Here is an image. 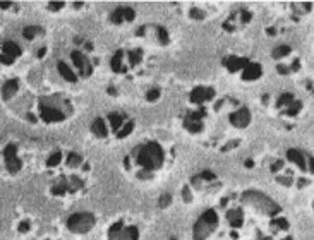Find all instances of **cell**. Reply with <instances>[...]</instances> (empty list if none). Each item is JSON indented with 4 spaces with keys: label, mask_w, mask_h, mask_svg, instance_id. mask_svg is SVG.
<instances>
[{
    "label": "cell",
    "mask_w": 314,
    "mask_h": 240,
    "mask_svg": "<svg viewBox=\"0 0 314 240\" xmlns=\"http://www.w3.org/2000/svg\"><path fill=\"white\" fill-rule=\"evenodd\" d=\"M67 189H69V183H65V178H62V180H59L54 187H51V194H54V196H62V194L67 192Z\"/></svg>",
    "instance_id": "ffe728a7"
},
{
    "label": "cell",
    "mask_w": 314,
    "mask_h": 240,
    "mask_svg": "<svg viewBox=\"0 0 314 240\" xmlns=\"http://www.w3.org/2000/svg\"><path fill=\"white\" fill-rule=\"evenodd\" d=\"M241 17H242V21H244V22H249V21H251V14H249V12H246V11H244V12L241 14Z\"/></svg>",
    "instance_id": "c3c4849f"
},
{
    "label": "cell",
    "mask_w": 314,
    "mask_h": 240,
    "mask_svg": "<svg viewBox=\"0 0 314 240\" xmlns=\"http://www.w3.org/2000/svg\"><path fill=\"white\" fill-rule=\"evenodd\" d=\"M246 167H247V168H252V167H254V162H252V159H247V162H246Z\"/></svg>",
    "instance_id": "db71d44e"
},
{
    "label": "cell",
    "mask_w": 314,
    "mask_h": 240,
    "mask_svg": "<svg viewBox=\"0 0 314 240\" xmlns=\"http://www.w3.org/2000/svg\"><path fill=\"white\" fill-rule=\"evenodd\" d=\"M158 98H160V89H158V88L149 89L148 95H146V100H148V101H156Z\"/></svg>",
    "instance_id": "e575fe53"
},
{
    "label": "cell",
    "mask_w": 314,
    "mask_h": 240,
    "mask_svg": "<svg viewBox=\"0 0 314 240\" xmlns=\"http://www.w3.org/2000/svg\"><path fill=\"white\" fill-rule=\"evenodd\" d=\"M134 130V122H127V124H125L124 127H120L119 130H117V138L119 139H124V138H127V136L133 132Z\"/></svg>",
    "instance_id": "44dd1931"
},
{
    "label": "cell",
    "mask_w": 314,
    "mask_h": 240,
    "mask_svg": "<svg viewBox=\"0 0 314 240\" xmlns=\"http://www.w3.org/2000/svg\"><path fill=\"white\" fill-rule=\"evenodd\" d=\"M83 163V156H79L77 153H71L67 156V165L71 168H76V167H79V165Z\"/></svg>",
    "instance_id": "484cf974"
},
{
    "label": "cell",
    "mask_w": 314,
    "mask_h": 240,
    "mask_svg": "<svg viewBox=\"0 0 314 240\" xmlns=\"http://www.w3.org/2000/svg\"><path fill=\"white\" fill-rule=\"evenodd\" d=\"M17 91H19V81H17V79H11V81H7L6 84H4L2 98L4 100H11V98L16 96Z\"/></svg>",
    "instance_id": "7c38bea8"
},
{
    "label": "cell",
    "mask_w": 314,
    "mask_h": 240,
    "mask_svg": "<svg viewBox=\"0 0 314 240\" xmlns=\"http://www.w3.org/2000/svg\"><path fill=\"white\" fill-rule=\"evenodd\" d=\"M276 180H278L280 183H283V185H290V183H292V180H290L289 177H278Z\"/></svg>",
    "instance_id": "f6af8a7d"
},
{
    "label": "cell",
    "mask_w": 314,
    "mask_h": 240,
    "mask_svg": "<svg viewBox=\"0 0 314 240\" xmlns=\"http://www.w3.org/2000/svg\"><path fill=\"white\" fill-rule=\"evenodd\" d=\"M251 62H249V59H239V57H225L223 59V65L227 67L230 72H237V70H241L244 67H247Z\"/></svg>",
    "instance_id": "8fae6325"
},
{
    "label": "cell",
    "mask_w": 314,
    "mask_h": 240,
    "mask_svg": "<svg viewBox=\"0 0 314 240\" xmlns=\"http://www.w3.org/2000/svg\"><path fill=\"white\" fill-rule=\"evenodd\" d=\"M109 238L110 240H138L139 238V232L136 227H125L122 221H117V223L109 230Z\"/></svg>",
    "instance_id": "5b68a950"
},
{
    "label": "cell",
    "mask_w": 314,
    "mask_h": 240,
    "mask_svg": "<svg viewBox=\"0 0 314 240\" xmlns=\"http://www.w3.org/2000/svg\"><path fill=\"white\" fill-rule=\"evenodd\" d=\"M156 35H158V40H160L162 45H167L168 41H170V38H168V31L165 30V28H156Z\"/></svg>",
    "instance_id": "f546056e"
},
{
    "label": "cell",
    "mask_w": 314,
    "mask_h": 240,
    "mask_svg": "<svg viewBox=\"0 0 314 240\" xmlns=\"http://www.w3.org/2000/svg\"><path fill=\"white\" fill-rule=\"evenodd\" d=\"M223 28H225V30H227V31H233V26H232V24H228V22H225Z\"/></svg>",
    "instance_id": "f5cc1de1"
},
{
    "label": "cell",
    "mask_w": 314,
    "mask_h": 240,
    "mask_svg": "<svg viewBox=\"0 0 314 240\" xmlns=\"http://www.w3.org/2000/svg\"><path fill=\"white\" fill-rule=\"evenodd\" d=\"M215 98V89L213 88H204V86H198L193 89L191 93V101L196 103V105H203L204 101H210Z\"/></svg>",
    "instance_id": "52a82bcc"
},
{
    "label": "cell",
    "mask_w": 314,
    "mask_h": 240,
    "mask_svg": "<svg viewBox=\"0 0 314 240\" xmlns=\"http://www.w3.org/2000/svg\"><path fill=\"white\" fill-rule=\"evenodd\" d=\"M295 100L294 95H290V93H285V95H282L278 98V106H283V105H290Z\"/></svg>",
    "instance_id": "836d02e7"
},
{
    "label": "cell",
    "mask_w": 314,
    "mask_h": 240,
    "mask_svg": "<svg viewBox=\"0 0 314 240\" xmlns=\"http://www.w3.org/2000/svg\"><path fill=\"white\" fill-rule=\"evenodd\" d=\"M93 227H95V216L91 213H76L67 220V228L74 233H86Z\"/></svg>",
    "instance_id": "277c9868"
},
{
    "label": "cell",
    "mask_w": 314,
    "mask_h": 240,
    "mask_svg": "<svg viewBox=\"0 0 314 240\" xmlns=\"http://www.w3.org/2000/svg\"><path fill=\"white\" fill-rule=\"evenodd\" d=\"M217 225H218V215L213 209L204 211L203 216L194 225V240H206L217 230Z\"/></svg>",
    "instance_id": "3957f363"
},
{
    "label": "cell",
    "mask_w": 314,
    "mask_h": 240,
    "mask_svg": "<svg viewBox=\"0 0 314 240\" xmlns=\"http://www.w3.org/2000/svg\"><path fill=\"white\" fill-rule=\"evenodd\" d=\"M307 172H314V165H312V156H309V167H307Z\"/></svg>",
    "instance_id": "681fc988"
},
{
    "label": "cell",
    "mask_w": 314,
    "mask_h": 240,
    "mask_svg": "<svg viewBox=\"0 0 314 240\" xmlns=\"http://www.w3.org/2000/svg\"><path fill=\"white\" fill-rule=\"evenodd\" d=\"M306 185H307V180L301 178V180H299V187H306Z\"/></svg>",
    "instance_id": "11a10c76"
},
{
    "label": "cell",
    "mask_w": 314,
    "mask_h": 240,
    "mask_svg": "<svg viewBox=\"0 0 314 240\" xmlns=\"http://www.w3.org/2000/svg\"><path fill=\"white\" fill-rule=\"evenodd\" d=\"M91 130H93V134L98 136V138H107V134H109V130H107V124H105V120L103 119H96L95 122H93Z\"/></svg>",
    "instance_id": "ac0fdd59"
},
{
    "label": "cell",
    "mask_w": 314,
    "mask_h": 240,
    "mask_svg": "<svg viewBox=\"0 0 314 240\" xmlns=\"http://www.w3.org/2000/svg\"><path fill=\"white\" fill-rule=\"evenodd\" d=\"M40 115L41 119H43L45 122H60L65 119V115L62 114L60 110H57V108L54 106H46V105H40Z\"/></svg>",
    "instance_id": "30bf717a"
},
{
    "label": "cell",
    "mask_w": 314,
    "mask_h": 240,
    "mask_svg": "<svg viewBox=\"0 0 314 240\" xmlns=\"http://www.w3.org/2000/svg\"><path fill=\"white\" fill-rule=\"evenodd\" d=\"M251 122V114L247 108H241V110L233 112L230 114V124L239 127V129H244V127H247Z\"/></svg>",
    "instance_id": "9c48e42d"
},
{
    "label": "cell",
    "mask_w": 314,
    "mask_h": 240,
    "mask_svg": "<svg viewBox=\"0 0 314 240\" xmlns=\"http://www.w3.org/2000/svg\"><path fill=\"white\" fill-rule=\"evenodd\" d=\"M163 159H165V156H163V149L158 143H153L151 141V143H148L146 146H143V148L139 149L138 162L144 170H148V172L160 168L163 165Z\"/></svg>",
    "instance_id": "7a4b0ae2"
},
{
    "label": "cell",
    "mask_w": 314,
    "mask_h": 240,
    "mask_svg": "<svg viewBox=\"0 0 314 240\" xmlns=\"http://www.w3.org/2000/svg\"><path fill=\"white\" fill-rule=\"evenodd\" d=\"M138 177L139 178H146V180H148V178H151L153 175H151V172H139Z\"/></svg>",
    "instance_id": "7dc6e473"
},
{
    "label": "cell",
    "mask_w": 314,
    "mask_h": 240,
    "mask_svg": "<svg viewBox=\"0 0 314 240\" xmlns=\"http://www.w3.org/2000/svg\"><path fill=\"white\" fill-rule=\"evenodd\" d=\"M239 144V141H230V144H227V146H223L222 148V151H228V149H232V148H236V146Z\"/></svg>",
    "instance_id": "ee69618b"
},
{
    "label": "cell",
    "mask_w": 314,
    "mask_h": 240,
    "mask_svg": "<svg viewBox=\"0 0 314 240\" xmlns=\"http://www.w3.org/2000/svg\"><path fill=\"white\" fill-rule=\"evenodd\" d=\"M299 67H301V64H299V60H295V62H292V70H299Z\"/></svg>",
    "instance_id": "816d5d0a"
},
{
    "label": "cell",
    "mask_w": 314,
    "mask_h": 240,
    "mask_svg": "<svg viewBox=\"0 0 314 240\" xmlns=\"http://www.w3.org/2000/svg\"><path fill=\"white\" fill-rule=\"evenodd\" d=\"M227 220L233 228H241L242 221H244V215L241 209H230V211H227Z\"/></svg>",
    "instance_id": "2e32d148"
},
{
    "label": "cell",
    "mask_w": 314,
    "mask_h": 240,
    "mask_svg": "<svg viewBox=\"0 0 314 240\" xmlns=\"http://www.w3.org/2000/svg\"><path fill=\"white\" fill-rule=\"evenodd\" d=\"M109 93H110V95H112V96H117V91H115V89H114V88H112V86L109 88Z\"/></svg>",
    "instance_id": "6f0895ef"
},
{
    "label": "cell",
    "mask_w": 314,
    "mask_h": 240,
    "mask_svg": "<svg viewBox=\"0 0 314 240\" xmlns=\"http://www.w3.org/2000/svg\"><path fill=\"white\" fill-rule=\"evenodd\" d=\"M184 127L186 129H189L191 132H201V130H203V124H201V122H193L189 119L184 120Z\"/></svg>",
    "instance_id": "603a6c76"
},
{
    "label": "cell",
    "mask_w": 314,
    "mask_h": 240,
    "mask_svg": "<svg viewBox=\"0 0 314 240\" xmlns=\"http://www.w3.org/2000/svg\"><path fill=\"white\" fill-rule=\"evenodd\" d=\"M2 50H4V57L7 59H17L21 55V46L17 43H14V41H6V43L2 45Z\"/></svg>",
    "instance_id": "5bb4252c"
},
{
    "label": "cell",
    "mask_w": 314,
    "mask_h": 240,
    "mask_svg": "<svg viewBox=\"0 0 314 240\" xmlns=\"http://www.w3.org/2000/svg\"><path fill=\"white\" fill-rule=\"evenodd\" d=\"M57 67H59L60 76H62L65 81H69V83H76V81H77V76L74 74V70L69 67V65L65 64V62H59Z\"/></svg>",
    "instance_id": "e0dca14e"
},
{
    "label": "cell",
    "mask_w": 314,
    "mask_h": 240,
    "mask_svg": "<svg viewBox=\"0 0 314 240\" xmlns=\"http://www.w3.org/2000/svg\"><path fill=\"white\" fill-rule=\"evenodd\" d=\"M266 33H268L270 36H275V35H276V30H275V28H268V30H266Z\"/></svg>",
    "instance_id": "f907efd6"
},
{
    "label": "cell",
    "mask_w": 314,
    "mask_h": 240,
    "mask_svg": "<svg viewBox=\"0 0 314 240\" xmlns=\"http://www.w3.org/2000/svg\"><path fill=\"white\" fill-rule=\"evenodd\" d=\"M287 158H289L292 163L297 165V167L301 168L302 172H307L306 158H304V154H302L301 151H297V149H289V151H287Z\"/></svg>",
    "instance_id": "4fadbf2b"
},
{
    "label": "cell",
    "mask_w": 314,
    "mask_h": 240,
    "mask_svg": "<svg viewBox=\"0 0 314 240\" xmlns=\"http://www.w3.org/2000/svg\"><path fill=\"white\" fill-rule=\"evenodd\" d=\"M182 199H184V202H191L193 201V196H191V189L189 187H184V189H182Z\"/></svg>",
    "instance_id": "f35d334b"
},
{
    "label": "cell",
    "mask_w": 314,
    "mask_h": 240,
    "mask_svg": "<svg viewBox=\"0 0 314 240\" xmlns=\"http://www.w3.org/2000/svg\"><path fill=\"white\" fill-rule=\"evenodd\" d=\"M40 31L41 30H40V28H36V26H26L24 30H22V36H24L26 40H33Z\"/></svg>",
    "instance_id": "d4e9b609"
},
{
    "label": "cell",
    "mask_w": 314,
    "mask_h": 240,
    "mask_svg": "<svg viewBox=\"0 0 314 240\" xmlns=\"http://www.w3.org/2000/svg\"><path fill=\"white\" fill-rule=\"evenodd\" d=\"M282 168H283V162H282V159H278V162H275L273 165H271V172H273V173L280 172Z\"/></svg>",
    "instance_id": "60d3db41"
},
{
    "label": "cell",
    "mask_w": 314,
    "mask_h": 240,
    "mask_svg": "<svg viewBox=\"0 0 314 240\" xmlns=\"http://www.w3.org/2000/svg\"><path fill=\"white\" fill-rule=\"evenodd\" d=\"M28 230H30V221H21V223H19V232L26 233Z\"/></svg>",
    "instance_id": "7bdbcfd3"
},
{
    "label": "cell",
    "mask_w": 314,
    "mask_h": 240,
    "mask_svg": "<svg viewBox=\"0 0 314 240\" xmlns=\"http://www.w3.org/2000/svg\"><path fill=\"white\" fill-rule=\"evenodd\" d=\"M276 70H278V72L282 74V76H287V74H289V69L285 67V65H282V64H280L278 67H276Z\"/></svg>",
    "instance_id": "bcb514c9"
},
{
    "label": "cell",
    "mask_w": 314,
    "mask_h": 240,
    "mask_svg": "<svg viewBox=\"0 0 314 240\" xmlns=\"http://www.w3.org/2000/svg\"><path fill=\"white\" fill-rule=\"evenodd\" d=\"M170 202H172V196L170 194H163L160 199H158V208L165 209V208L170 206Z\"/></svg>",
    "instance_id": "d6a6232c"
},
{
    "label": "cell",
    "mask_w": 314,
    "mask_h": 240,
    "mask_svg": "<svg viewBox=\"0 0 314 240\" xmlns=\"http://www.w3.org/2000/svg\"><path fill=\"white\" fill-rule=\"evenodd\" d=\"M110 19H112V22H115V24H120V22L124 21V7H119L117 11L112 12Z\"/></svg>",
    "instance_id": "83f0119b"
},
{
    "label": "cell",
    "mask_w": 314,
    "mask_h": 240,
    "mask_svg": "<svg viewBox=\"0 0 314 240\" xmlns=\"http://www.w3.org/2000/svg\"><path fill=\"white\" fill-rule=\"evenodd\" d=\"M71 182H72V185L69 187V191H72V192H76L79 191L83 187V182H81V178H77V177H71Z\"/></svg>",
    "instance_id": "d590c367"
},
{
    "label": "cell",
    "mask_w": 314,
    "mask_h": 240,
    "mask_svg": "<svg viewBox=\"0 0 314 240\" xmlns=\"http://www.w3.org/2000/svg\"><path fill=\"white\" fill-rule=\"evenodd\" d=\"M144 31H146V28H139V30H138V35H139V36H143V35H144Z\"/></svg>",
    "instance_id": "680465c9"
},
{
    "label": "cell",
    "mask_w": 314,
    "mask_h": 240,
    "mask_svg": "<svg viewBox=\"0 0 314 240\" xmlns=\"http://www.w3.org/2000/svg\"><path fill=\"white\" fill-rule=\"evenodd\" d=\"M71 59H72V62L76 64V67L79 69V72H81L84 77H90V76H91L93 69H91L90 62H88V59L84 57V55L81 54V51L74 50L72 54H71Z\"/></svg>",
    "instance_id": "ba28073f"
},
{
    "label": "cell",
    "mask_w": 314,
    "mask_h": 240,
    "mask_svg": "<svg viewBox=\"0 0 314 240\" xmlns=\"http://www.w3.org/2000/svg\"><path fill=\"white\" fill-rule=\"evenodd\" d=\"M170 240H177V238H175V237H172V238H170Z\"/></svg>",
    "instance_id": "94428289"
},
{
    "label": "cell",
    "mask_w": 314,
    "mask_h": 240,
    "mask_svg": "<svg viewBox=\"0 0 314 240\" xmlns=\"http://www.w3.org/2000/svg\"><path fill=\"white\" fill-rule=\"evenodd\" d=\"M141 55H143V50L129 51V62H130V65H138L139 62H141Z\"/></svg>",
    "instance_id": "f1b7e54d"
},
{
    "label": "cell",
    "mask_w": 314,
    "mask_h": 240,
    "mask_svg": "<svg viewBox=\"0 0 314 240\" xmlns=\"http://www.w3.org/2000/svg\"><path fill=\"white\" fill-rule=\"evenodd\" d=\"M242 202L247 206H251V208L257 209L259 213L270 215V216H275L282 211V208H280V206L276 204L270 196H266L259 191H246L242 194Z\"/></svg>",
    "instance_id": "6da1fadb"
},
{
    "label": "cell",
    "mask_w": 314,
    "mask_h": 240,
    "mask_svg": "<svg viewBox=\"0 0 314 240\" xmlns=\"http://www.w3.org/2000/svg\"><path fill=\"white\" fill-rule=\"evenodd\" d=\"M4 159H6V168L9 173H17L22 168L21 158L17 156V146L16 144H7L4 149Z\"/></svg>",
    "instance_id": "8992f818"
},
{
    "label": "cell",
    "mask_w": 314,
    "mask_h": 240,
    "mask_svg": "<svg viewBox=\"0 0 314 240\" xmlns=\"http://www.w3.org/2000/svg\"><path fill=\"white\" fill-rule=\"evenodd\" d=\"M289 54H290V46L289 45H280V46H276V48L273 50V57L275 59L287 57Z\"/></svg>",
    "instance_id": "cb8c5ba5"
},
{
    "label": "cell",
    "mask_w": 314,
    "mask_h": 240,
    "mask_svg": "<svg viewBox=\"0 0 314 240\" xmlns=\"http://www.w3.org/2000/svg\"><path fill=\"white\" fill-rule=\"evenodd\" d=\"M301 108H302V103L299 101V100H294L292 103H290L289 105V110H287V115H290V117H295L299 114V112H301Z\"/></svg>",
    "instance_id": "4316f807"
},
{
    "label": "cell",
    "mask_w": 314,
    "mask_h": 240,
    "mask_svg": "<svg viewBox=\"0 0 314 240\" xmlns=\"http://www.w3.org/2000/svg\"><path fill=\"white\" fill-rule=\"evenodd\" d=\"M271 225H275L276 228H282V230H287V228H289V221L285 220V218L273 220V223H271Z\"/></svg>",
    "instance_id": "8d00e7d4"
},
{
    "label": "cell",
    "mask_w": 314,
    "mask_h": 240,
    "mask_svg": "<svg viewBox=\"0 0 314 240\" xmlns=\"http://www.w3.org/2000/svg\"><path fill=\"white\" fill-rule=\"evenodd\" d=\"M199 177H201V180H215V173L210 170H204Z\"/></svg>",
    "instance_id": "ab89813d"
},
{
    "label": "cell",
    "mask_w": 314,
    "mask_h": 240,
    "mask_svg": "<svg viewBox=\"0 0 314 240\" xmlns=\"http://www.w3.org/2000/svg\"><path fill=\"white\" fill-rule=\"evenodd\" d=\"M109 119H110L112 129H114L115 132H117V130H119L120 127H122V120H124V115H120V114H115V112H114V114H110V115H109Z\"/></svg>",
    "instance_id": "7402d4cb"
},
{
    "label": "cell",
    "mask_w": 314,
    "mask_h": 240,
    "mask_svg": "<svg viewBox=\"0 0 314 240\" xmlns=\"http://www.w3.org/2000/svg\"><path fill=\"white\" fill-rule=\"evenodd\" d=\"M189 16H191V19H194V21H203L204 19V12L201 11V9H198V7L191 9Z\"/></svg>",
    "instance_id": "1f68e13d"
},
{
    "label": "cell",
    "mask_w": 314,
    "mask_h": 240,
    "mask_svg": "<svg viewBox=\"0 0 314 240\" xmlns=\"http://www.w3.org/2000/svg\"><path fill=\"white\" fill-rule=\"evenodd\" d=\"M261 76V65L259 64H249L247 67L242 69V77L246 81H252V79H257Z\"/></svg>",
    "instance_id": "9a60e30c"
},
{
    "label": "cell",
    "mask_w": 314,
    "mask_h": 240,
    "mask_svg": "<svg viewBox=\"0 0 314 240\" xmlns=\"http://www.w3.org/2000/svg\"><path fill=\"white\" fill-rule=\"evenodd\" d=\"M283 240H294L292 237H287V238H283Z\"/></svg>",
    "instance_id": "91938a15"
},
{
    "label": "cell",
    "mask_w": 314,
    "mask_h": 240,
    "mask_svg": "<svg viewBox=\"0 0 314 240\" xmlns=\"http://www.w3.org/2000/svg\"><path fill=\"white\" fill-rule=\"evenodd\" d=\"M122 57H124V51L119 50L117 54L112 57V69L115 72H125V67H122Z\"/></svg>",
    "instance_id": "d6986e66"
},
{
    "label": "cell",
    "mask_w": 314,
    "mask_h": 240,
    "mask_svg": "<svg viewBox=\"0 0 314 240\" xmlns=\"http://www.w3.org/2000/svg\"><path fill=\"white\" fill-rule=\"evenodd\" d=\"M261 240H268V238H261Z\"/></svg>",
    "instance_id": "6125c7cd"
},
{
    "label": "cell",
    "mask_w": 314,
    "mask_h": 240,
    "mask_svg": "<svg viewBox=\"0 0 314 240\" xmlns=\"http://www.w3.org/2000/svg\"><path fill=\"white\" fill-rule=\"evenodd\" d=\"M64 7V2H48V9L50 11H59V9Z\"/></svg>",
    "instance_id": "b9f144b4"
},
{
    "label": "cell",
    "mask_w": 314,
    "mask_h": 240,
    "mask_svg": "<svg viewBox=\"0 0 314 240\" xmlns=\"http://www.w3.org/2000/svg\"><path fill=\"white\" fill-rule=\"evenodd\" d=\"M62 162V153H54L51 156H48V159H46V165L48 167H57V165Z\"/></svg>",
    "instance_id": "4dcf8cb0"
},
{
    "label": "cell",
    "mask_w": 314,
    "mask_h": 240,
    "mask_svg": "<svg viewBox=\"0 0 314 240\" xmlns=\"http://www.w3.org/2000/svg\"><path fill=\"white\" fill-rule=\"evenodd\" d=\"M45 54H46V48H41V50L38 51V57L41 59V57H43V55H45Z\"/></svg>",
    "instance_id": "9f6ffc18"
},
{
    "label": "cell",
    "mask_w": 314,
    "mask_h": 240,
    "mask_svg": "<svg viewBox=\"0 0 314 240\" xmlns=\"http://www.w3.org/2000/svg\"><path fill=\"white\" fill-rule=\"evenodd\" d=\"M136 17V12L133 11L130 7H124V19L125 21H134Z\"/></svg>",
    "instance_id": "74e56055"
}]
</instances>
